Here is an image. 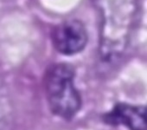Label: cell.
I'll return each instance as SVG.
<instances>
[{"mask_svg":"<svg viewBox=\"0 0 147 130\" xmlns=\"http://www.w3.org/2000/svg\"><path fill=\"white\" fill-rule=\"evenodd\" d=\"M88 36L83 23L67 19L59 24L52 31V43L55 49L65 56L82 52L87 46Z\"/></svg>","mask_w":147,"mask_h":130,"instance_id":"cell-3","label":"cell"},{"mask_svg":"<svg viewBox=\"0 0 147 130\" xmlns=\"http://www.w3.org/2000/svg\"><path fill=\"white\" fill-rule=\"evenodd\" d=\"M103 121L110 126H125L130 130H146V108L119 102L102 116Z\"/></svg>","mask_w":147,"mask_h":130,"instance_id":"cell-4","label":"cell"},{"mask_svg":"<svg viewBox=\"0 0 147 130\" xmlns=\"http://www.w3.org/2000/svg\"><path fill=\"white\" fill-rule=\"evenodd\" d=\"M138 0H95L100 18V59L107 63L119 60L125 52L135 25Z\"/></svg>","mask_w":147,"mask_h":130,"instance_id":"cell-1","label":"cell"},{"mask_svg":"<svg viewBox=\"0 0 147 130\" xmlns=\"http://www.w3.org/2000/svg\"><path fill=\"white\" fill-rule=\"evenodd\" d=\"M76 71L67 63L54 64L47 70L44 87L51 112L66 121L73 119L82 108V96L75 85Z\"/></svg>","mask_w":147,"mask_h":130,"instance_id":"cell-2","label":"cell"}]
</instances>
